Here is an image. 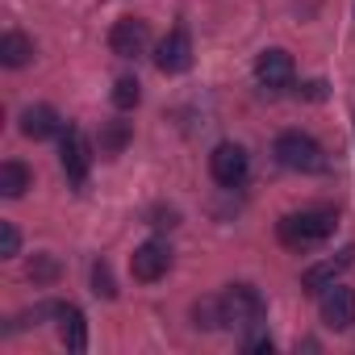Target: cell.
I'll return each instance as SVG.
<instances>
[{"mask_svg": "<svg viewBox=\"0 0 355 355\" xmlns=\"http://www.w3.org/2000/svg\"><path fill=\"white\" fill-rule=\"evenodd\" d=\"M55 318H59V338H63V347H67V351H84V347H88V322H84V313H80L76 305H59Z\"/></svg>", "mask_w": 355, "mask_h": 355, "instance_id": "13", "label": "cell"}, {"mask_svg": "<svg viewBox=\"0 0 355 355\" xmlns=\"http://www.w3.org/2000/svg\"><path fill=\"white\" fill-rule=\"evenodd\" d=\"M150 226L171 230V226H180V214H175V209H155V222H150Z\"/></svg>", "mask_w": 355, "mask_h": 355, "instance_id": "22", "label": "cell"}, {"mask_svg": "<svg viewBox=\"0 0 355 355\" xmlns=\"http://www.w3.org/2000/svg\"><path fill=\"white\" fill-rule=\"evenodd\" d=\"M146 46H150V26H146L142 17H121V21H113V30H109V51H113L117 59H138Z\"/></svg>", "mask_w": 355, "mask_h": 355, "instance_id": "6", "label": "cell"}, {"mask_svg": "<svg viewBox=\"0 0 355 355\" xmlns=\"http://www.w3.org/2000/svg\"><path fill=\"white\" fill-rule=\"evenodd\" d=\"M276 159H280V167H288V171H305V175L326 171V150H322V142L309 138V134H301V130H284V134L276 138Z\"/></svg>", "mask_w": 355, "mask_h": 355, "instance_id": "2", "label": "cell"}, {"mask_svg": "<svg viewBox=\"0 0 355 355\" xmlns=\"http://www.w3.org/2000/svg\"><path fill=\"white\" fill-rule=\"evenodd\" d=\"M34 184V175H30V167L26 163H17V159H9V163H0V197H21L26 189Z\"/></svg>", "mask_w": 355, "mask_h": 355, "instance_id": "15", "label": "cell"}, {"mask_svg": "<svg viewBox=\"0 0 355 355\" xmlns=\"http://www.w3.org/2000/svg\"><path fill=\"white\" fill-rule=\"evenodd\" d=\"M263 313H268V305H263V297H259L251 284H230V288L222 293V318H226V326L251 330V326L263 322Z\"/></svg>", "mask_w": 355, "mask_h": 355, "instance_id": "3", "label": "cell"}, {"mask_svg": "<svg viewBox=\"0 0 355 355\" xmlns=\"http://www.w3.org/2000/svg\"><path fill=\"white\" fill-rule=\"evenodd\" d=\"M167 268H171V247H167L163 239H150V243H142V247L130 255V272H134V280H142V284H155L159 276H167Z\"/></svg>", "mask_w": 355, "mask_h": 355, "instance_id": "7", "label": "cell"}, {"mask_svg": "<svg viewBox=\"0 0 355 355\" xmlns=\"http://www.w3.org/2000/svg\"><path fill=\"white\" fill-rule=\"evenodd\" d=\"M355 263V247H343L334 259H322V263H313L305 276H301V293H322V288H330L347 268Z\"/></svg>", "mask_w": 355, "mask_h": 355, "instance_id": "11", "label": "cell"}, {"mask_svg": "<svg viewBox=\"0 0 355 355\" xmlns=\"http://www.w3.org/2000/svg\"><path fill=\"white\" fill-rule=\"evenodd\" d=\"M138 101H142V84L138 80H117L113 84V109H121V113H130V109H138Z\"/></svg>", "mask_w": 355, "mask_h": 355, "instance_id": "17", "label": "cell"}, {"mask_svg": "<svg viewBox=\"0 0 355 355\" xmlns=\"http://www.w3.org/2000/svg\"><path fill=\"white\" fill-rule=\"evenodd\" d=\"M30 59H34V42L21 30H9L5 38H0V63L5 67H26Z\"/></svg>", "mask_w": 355, "mask_h": 355, "instance_id": "14", "label": "cell"}, {"mask_svg": "<svg viewBox=\"0 0 355 355\" xmlns=\"http://www.w3.org/2000/svg\"><path fill=\"white\" fill-rule=\"evenodd\" d=\"M125 138H130V130H125V121H113L105 134H101V155H117L121 146H125Z\"/></svg>", "mask_w": 355, "mask_h": 355, "instance_id": "20", "label": "cell"}, {"mask_svg": "<svg viewBox=\"0 0 355 355\" xmlns=\"http://www.w3.org/2000/svg\"><path fill=\"white\" fill-rule=\"evenodd\" d=\"M209 171H214V180L222 189H239L247 180V171H251V159H247V150L239 142H222L209 155Z\"/></svg>", "mask_w": 355, "mask_h": 355, "instance_id": "4", "label": "cell"}, {"mask_svg": "<svg viewBox=\"0 0 355 355\" xmlns=\"http://www.w3.org/2000/svg\"><path fill=\"white\" fill-rule=\"evenodd\" d=\"M318 313H322V322H326L330 330H351V326H355V288H347V284L334 280L330 288H322Z\"/></svg>", "mask_w": 355, "mask_h": 355, "instance_id": "5", "label": "cell"}, {"mask_svg": "<svg viewBox=\"0 0 355 355\" xmlns=\"http://www.w3.org/2000/svg\"><path fill=\"white\" fill-rule=\"evenodd\" d=\"M334 226H338L334 209H301V214L280 218V243L293 247V251H301V247H313V243L330 239Z\"/></svg>", "mask_w": 355, "mask_h": 355, "instance_id": "1", "label": "cell"}, {"mask_svg": "<svg viewBox=\"0 0 355 355\" xmlns=\"http://www.w3.org/2000/svg\"><path fill=\"white\" fill-rule=\"evenodd\" d=\"M59 163H63V171H67V180H76V184H84V180H88V167H92V146H88V138H84L76 125H67V130H63V142H59Z\"/></svg>", "mask_w": 355, "mask_h": 355, "instance_id": "9", "label": "cell"}, {"mask_svg": "<svg viewBox=\"0 0 355 355\" xmlns=\"http://www.w3.org/2000/svg\"><path fill=\"white\" fill-rule=\"evenodd\" d=\"M92 293H96V297H105V301H113V297H117L113 268H109L105 259H96V263H92Z\"/></svg>", "mask_w": 355, "mask_h": 355, "instance_id": "19", "label": "cell"}, {"mask_svg": "<svg viewBox=\"0 0 355 355\" xmlns=\"http://www.w3.org/2000/svg\"><path fill=\"white\" fill-rule=\"evenodd\" d=\"M17 251H21V234H17V226H13V222H0V255L13 259Z\"/></svg>", "mask_w": 355, "mask_h": 355, "instance_id": "21", "label": "cell"}, {"mask_svg": "<svg viewBox=\"0 0 355 355\" xmlns=\"http://www.w3.org/2000/svg\"><path fill=\"white\" fill-rule=\"evenodd\" d=\"M193 322H197L201 330H218V326H226V318H222V297H201V301L193 305Z\"/></svg>", "mask_w": 355, "mask_h": 355, "instance_id": "16", "label": "cell"}, {"mask_svg": "<svg viewBox=\"0 0 355 355\" xmlns=\"http://www.w3.org/2000/svg\"><path fill=\"white\" fill-rule=\"evenodd\" d=\"M63 130H67V125H63V117H59L51 105H34V109L21 113V134L34 138V142H46V138H55V134H63Z\"/></svg>", "mask_w": 355, "mask_h": 355, "instance_id": "12", "label": "cell"}, {"mask_svg": "<svg viewBox=\"0 0 355 355\" xmlns=\"http://www.w3.org/2000/svg\"><path fill=\"white\" fill-rule=\"evenodd\" d=\"M30 280L34 284H55L59 280V259L55 255H34L30 259Z\"/></svg>", "mask_w": 355, "mask_h": 355, "instance_id": "18", "label": "cell"}, {"mask_svg": "<svg viewBox=\"0 0 355 355\" xmlns=\"http://www.w3.org/2000/svg\"><path fill=\"white\" fill-rule=\"evenodd\" d=\"M247 351H272V338L268 334H251L247 338Z\"/></svg>", "mask_w": 355, "mask_h": 355, "instance_id": "24", "label": "cell"}, {"mask_svg": "<svg viewBox=\"0 0 355 355\" xmlns=\"http://www.w3.org/2000/svg\"><path fill=\"white\" fill-rule=\"evenodd\" d=\"M301 96L305 101H326V84L322 80H309V84H301Z\"/></svg>", "mask_w": 355, "mask_h": 355, "instance_id": "23", "label": "cell"}, {"mask_svg": "<svg viewBox=\"0 0 355 355\" xmlns=\"http://www.w3.org/2000/svg\"><path fill=\"white\" fill-rule=\"evenodd\" d=\"M293 55L288 51H280V46H272V51H263L259 59H255V80L268 88V92H280V88H288L293 84Z\"/></svg>", "mask_w": 355, "mask_h": 355, "instance_id": "10", "label": "cell"}, {"mask_svg": "<svg viewBox=\"0 0 355 355\" xmlns=\"http://www.w3.org/2000/svg\"><path fill=\"white\" fill-rule=\"evenodd\" d=\"M155 67H159L163 76H180V71L193 67V38H189V30H171V34L155 46Z\"/></svg>", "mask_w": 355, "mask_h": 355, "instance_id": "8", "label": "cell"}]
</instances>
